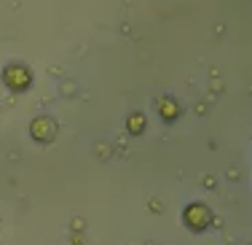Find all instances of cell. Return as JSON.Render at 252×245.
<instances>
[{"instance_id": "obj_1", "label": "cell", "mask_w": 252, "mask_h": 245, "mask_svg": "<svg viewBox=\"0 0 252 245\" xmlns=\"http://www.w3.org/2000/svg\"><path fill=\"white\" fill-rule=\"evenodd\" d=\"M3 79L11 89H27L30 86V73H27L25 65H8L5 73H3Z\"/></svg>"}, {"instance_id": "obj_2", "label": "cell", "mask_w": 252, "mask_h": 245, "mask_svg": "<svg viewBox=\"0 0 252 245\" xmlns=\"http://www.w3.org/2000/svg\"><path fill=\"white\" fill-rule=\"evenodd\" d=\"M54 122H49V119H35L32 122V135L35 137H40V140H51L54 137Z\"/></svg>"}]
</instances>
